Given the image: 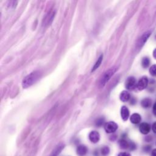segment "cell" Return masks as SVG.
<instances>
[{"label":"cell","instance_id":"obj_1","mask_svg":"<svg viewBox=\"0 0 156 156\" xmlns=\"http://www.w3.org/2000/svg\"><path fill=\"white\" fill-rule=\"evenodd\" d=\"M41 73L39 71H34L27 76H26L23 80L22 85L24 88H27L33 84H34L40 77Z\"/></svg>","mask_w":156,"mask_h":156},{"label":"cell","instance_id":"obj_2","mask_svg":"<svg viewBox=\"0 0 156 156\" xmlns=\"http://www.w3.org/2000/svg\"><path fill=\"white\" fill-rule=\"evenodd\" d=\"M116 67L113 66L109 68L103 74L99 82V87L100 88H103L106 85V83L108 82L111 77L114 75L116 71Z\"/></svg>","mask_w":156,"mask_h":156},{"label":"cell","instance_id":"obj_3","mask_svg":"<svg viewBox=\"0 0 156 156\" xmlns=\"http://www.w3.org/2000/svg\"><path fill=\"white\" fill-rule=\"evenodd\" d=\"M55 9H52V10H51L48 14L46 16L45 18L43 20V26H48L51 24V23L52 22L55 15Z\"/></svg>","mask_w":156,"mask_h":156},{"label":"cell","instance_id":"obj_4","mask_svg":"<svg viewBox=\"0 0 156 156\" xmlns=\"http://www.w3.org/2000/svg\"><path fill=\"white\" fill-rule=\"evenodd\" d=\"M118 129V125L116 122L113 121H109L105 124L104 129L105 132L108 133H111L115 132Z\"/></svg>","mask_w":156,"mask_h":156},{"label":"cell","instance_id":"obj_5","mask_svg":"<svg viewBox=\"0 0 156 156\" xmlns=\"http://www.w3.org/2000/svg\"><path fill=\"white\" fill-rule=\"evenodd\" d=\"M149 80L146 76H143L136 83V88L138 90H144L148 85Z\"/></svg>","mask_w":156,"mask_h":156},{"label":"cell","instance_id":"obj_6","mask_svg":"<svg viewBox=\"0 0 156 156\" xmlns=\"http://www.w3.org/2000/svg\"><path fill=\"white\" fill-rule=\"evenodd\" d=\"M135 85H136V79H135V78L133 76L129 77L127 79V80L126 81V83H125L126 88L127 90H133L135 88Z\"/></svg>","mask_w":156,"mask_h":156},{"label":"cell","instance_id":"obj_7","mask_svg":"<svg viewBox=\"0 0 156 156\" xmlns=\"http://www.w3.org/2000/svg\"><path fill=\"white\" fill-rule=\"evenodd\" d=\"M140 132L143 135H147L151 130V126L147 122H142L139 126Z\"/></svg>","mask_w":156,"mask_h":156},{"label":"cell","instance_id":"obj_8","mask_svg":"<svg viewBox=\"0 0 156 156\" xmlns=\"http://www.w3.org/2000/svg\"><path fill=\"white\" fill-rule=\"evenodd\" d=\"M151 31H147L143 34V35L139 38L138 43H137V46L138 48L143 46V45L145 43V42L147 41V38L151 35Z\"/></svg>","mask_w":156,"mask_h":156},{"label":"cell","instance_id":"obj_9","mask_svg":"<svg viewBox=\"0 0 156 156\" xmlns=\"http://www.w3.org/2000/svg\"><path fill=\"white\" fill-rule=\"evenodd\" d=\"M89 139L93 143H96L99 141L100 139V135L99 132L97 131H91L89 133Z\"/></svg>","mask_w":156,"mask_h":156},{"label":"cell","instance_id":"obj_10","mask_svg":"<svg viewBox=\"0 0 156 156\" xmlns=\"http://www.w3.org/2000/svg\"><path fill=\"white\" fill-rule=\"evenodd\" d=\"M130 112L128 108L126 106H122L121 108V116L123 121H126L129 117Z\"/></svg>","mask_w":156,"mask_h":156},{"label":"cell","instance_id":"obj_11","mask_svg":"<svg viewBox=\"0 0 156 156\" xmlns=\"http://www.w3.org/2000/svg\"><path fill=\"white\" fill-rule=\"evenodd\" d=\"M141 120V117L140 115L137 113H133L130 117V122L134 124H137L140 123Z\"/></svg>","mask_w":156,"mask_h":156},{"label":"cell","instance_id":"obj_12","mask_svg":"<svg viewBox=\"0 0 156 156\" xmlns=\"http://www.w3.org/2000/svg\"><path fill=\"white\" fill-rule=\"evenodd\" d=\"M77 154L79 156H84L88 152V149L85 145H79L77 148Z\"/></svg>","mask_w":156,"mask_h":156},{"label":"cell","instance_id":"obj_13","mask_svg":"<svg viewBox=\"0 0 156 156\" xmlns=\"http://www.w3.org/2000/svg\"><path fill=\"white\" fill-rule=\"evenodd\" d=\"M119 99L122 102H127L130 99V94L127 91L124 90L119 95Z\"/></svg>","mask_w":156,"mask_h":156},{"label":"cell","instance_id":"obj_14","mask_svg":"<svg viewBox=\"0 0 156 156\" xmlns=\"http://www.w3.org/2000/svg\"><path fill=\"white\" fill-rule=\"evenodd\" d=\"M152 105V100L149 98H144L141 101V105L144 108H148Z\"/></svg>","mask_w":156,"mask_h":156},{"label":"cell","instance_id":"obj_15","mask_svg":"<svg viewBox=\"0 0 156 156\" xmlns=\"http://www.w3.org/2000/svg\"><path fill=\"white\" fill-rule=\"evenodd\" d=\"M130 144V141H127L125 138H122L119 141V147L122 149H129Z\"/></svg>","mask_w":156,"mask_h":156},{"label":"cell","instance_id":"obj_16","mask_svg":"<svg viewBox=\"0 0 156 156\" xmlns=\"http://www.w3.org/2000/svg\"><path fill=\"white\" fill-rule=\"evenodd\" d=\"M64 147V144H59L52 152L50 156H57L62 151V149Z\"/></svg>","mask_w":156,"mask_h":156},{"label":"cell","instance_id":"obj_17","mask_svg":"<svg viewBox=\"0 0 156 156\" xmlns=\"http://www.w3.org/2000/svg\"><path fill=\"white\" fill-rule=\"evenodd\" d=\"M102 58H103V55L101 54V55L99 56V57L98 58V60L96 62L94 65L93 66V68H92V69H91V71H95L96 69H98V68L99 67V66L101 65V63H102Z\"/></svg>","mask_w":156,"mask_h":156},{"label":"cell","instance_id":"obj_18","mask_svg":"<svg viewBox=\"0 0 156 156\" xmlns=\"http://www.w3.org/2000/svg\"><path fill=\"white\" fill-rule=\"evenodd\" d=\"M150 65V59L147 57H144L141 60V65L144 68H147Z\"/></svg>","mask_w":156,"mask_h":156},{"label":"cell","instance_id":"obj_19","mask_svg":"<svg viewBox=\"0 0 156 156\" xmlns=\"http://www.w3.org/2000/svg\"><path fill=\"white\" fill-rule=\"evenodd\" d=\"M149 71L152 76H156V64L152 65L149 68Z\"/></svg>","mask_w":156,"mask_h":156},{"label":"cell","instance_id":"obj_20","mask_svg":"<svg viewBox=\"0 0 156 156\" xmlns=\"http://www.w3.org/2000/svg\"><path fill=\"white\" fill-rule=\"evenodd\" d=\"M110 152V149L108 146H104L101 149V154L102 156H107Z\"/></svg>","mask_w":156,"mask_h":156},{"label":"cell","instance_id":"obj_21","mask_svg":"<svg viewBox=\"0 0 156 156\" xmlns=\"http://www.w3.org/2000/svg\"><path fill=\"white\" fill-rule=\"evenodd\" d=\"M151 150H152V146L150 144H147L143 147V151L146 153H149Z\"/></svg>","mask_w":156,"mask_h":156},{"label":"cell","instance_id":"obj_22","mask_svg":"<svg viewBox=\"0 0 156 156\" xmlns=\"http://www.w3.org/2000/svg\"><path fill=\"white\" fill-rule=\"evenodd\" d=\"M136 148V146L135 144V143L130 141V144H129V149L130 151H134L135 150Z\"/></svg>","mask_w":156,"mask_h":156},{"label":"cell","instance_id":"obj_23","mask_svg":"<svg viewBox=\"0 0 156 156\" xmlns=\"http://www.w3.org/2000/svg\"><path fill=\"white\" fill-rule=\"evenodd\" d=\"M8 3H9V4H8V5H9V7H12V8H13V7H16V5L18 2H17V1H9Z\"/></svg>","mask_w":156,"mask_h":156},{"label":"cell","instance_id":"obj_24","mask_svg":"<svg viewBox=\"0 0 156 156\" xmlns=\"http://www.w3.org/2000/svg\"><path fill=\"white\" fill-rule=\"evenodd\" d=\"M118 156H131V155L129 153H128V152H122L119 153Z\"/></svg>","mask_w":156,"mask_h":156},{"label":"cell","instance_id":"obj_25","mask_svg":"<svg viewBox=\"0 0 156 156\" xmlns=\"http://www.w3.org/2000/svg\"><path fill=\"white\" fill-rule=\"evenodd\" d=\"M144 140L146 141V142H151L152 140V136L151 135H149V136H146L144 138Z\"/></svg>","mask_w":156,"mask_h":156},{"label":"cell","instance_id":"obj_26","mask_svg":"<svg viewBox=\"0 0 156 156\" xmlns=\"http://www.w3.org/2000/svg\"><path fill=\"white\" fill-rule=\"evenodd\" d=\"M152 132L156 134V122H154L152 124Z\"/></svg>","mask_w":156,"mask_h":156},{"label":"cell","instance_id":"obj_27","mask_svg":"<svg viewBox=\"0 0 156 156\" xmlns=\"http://www.w3.org/2000/svg\"><path fill=\"white\" fill-rule=\"evenodd\" d=\"M103 122H104V120L102 119H99L97 122H96V125L98 126H101L102 124H103Z\"/></svg>","mask_w":156,"mask_h":156},{"label":"cell","instance_id":"obj_28","mask_svg":"<svg viewBox=\"0 0 156 156\" xmlns=\"http://www.w3.org/2000/svg\"><path fill=\"white\" fill-rule=\"evenodd\" d=\"M152 112H153V114L156 116V102L154 103V105H153V107H152Z\"/></svg>","mask_w":156,"mask_h":156},{"label":"cell","instance_id":"obj_29","mask_svg":"<svg viewBox=\"0 0 156 156\" xmlns=\"http://www.w3.org/2000/svg\"><path fill=\"white\" fill-rule=\"evenodd\" d=\"M151 156H156V149H154L151 151Z\"/></svg>","mask_w":156,"mask_h":156},{"label":"cell","instance_id":"obj_30","mask_svg":"<svg viewBox=\"0 0 156 156\" xmlns=\"http://www.w3.org/2000/svg\"><path fill=\"white\" fill-rule=\"evenodd\" d=\"M152 55H153L154 58L155 59H156V48H155V49H154V50L153 51Z\"/></svg>","mask_w":156,"mask_h":156}]
</instances>
